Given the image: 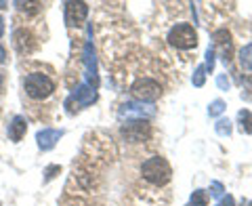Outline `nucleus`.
<instances>
[{
  "label": "nucleus",
  "mask_w": 252,
  "mask_h": 206,
  "mask_svg": "<svg viewBox=\"0 0 252 206\" xmlns=\"http://www.w3.org/2000/svg\"><path fill=\"white\" fill-rule=\"evenodd\" d=\"M223 192H225L223 183H220V181H212V183H210V196L212 198H220V196H223Z\"/></svg>",
  "instance_id": "obj_20"
},
{
  "label": "nucleus",
  "mask_w": 252,
  "mask_h": 206,
  "mask_svg": "<svg viewBox=\"0 0 252 206\" xmlns=\"http://www.w3.org/2000/svg\"><path fill=\"white\" fill-rule=\"evenodd\" d=\"M84 63H86V69H89V80L97 86L99 84V78H97V63H94V51H93V44L86 42L84 46Z\"/></svg>",
  "instance_id": "obj_12"
},
{
  "label": "nucleus",
  "mask_w": 252,
  "mask_h": 206,
  "mask_svg": "<svg viewBox=\"0 0 252 206\" xmlns=\"http://www.w3.org/2000/svg\"><path fill=\"white\" fill-rule=\"evenodd\" d=\"M238 122H240L242 133L252 135V114L248 112V109H240L238 112Z\"/></svg>",
  "instance_id": "obj_15"
},
{
  "label": "nucleus",
  "mask_w": 252,
  "mask_h": 206,
  "mask_svg": "<svg viewBox=\"0 0 252 206\" xmlns=\"http://www.w3.org/2000/svg\"><path fill=\"white\" fill-rule=\"evenodd\" d=\"M132 95H135L137 99H141V103H154L156 99H160L162 95V86L158 84L156 80H152V78H139V80H135V84H132Z\"/></svg>",
  "instance_id": "obj_4"
},
{
  "label": "nucleus",
  "mask_w": 252,
  "mask_h": 206,
  "mask_svg": "<svg viewBox=\"0 0 252 206\" xmlns=\"http://www.w3.org/2000/svg\"><path fill=\"white\" fill-rule=\"evenodd\" d=\"M19 6V11H32V13H36V11H40V2H15Z\"/></svg>",
  "instance_id": "obj_21"
},
{
  "label": "nucleus",
  "mask_w": 252,
  "mask_h": 206,
  "mask_svg": "<svg viewBox=\"0 0 252 206\" xmlns=\"http://www.w3.org/2000/svg\"><path fill=\"white\" fill-rule=\"evenodd\" d=\"M63 137V131H57V129H42L38 131L36 135V141H38V147L42 149V152H49L57 145V141Z\"/></svg>",
  "instance_id": "obj_9"
},
{
  "label": "nucleus",
  "mask_w": 252,
  "mask_h": 206,
  "mask_svg": "<svg viewBox=\"0 0 252 206\" xmlns=\"http://www.w3.org/2000/svg\"><path fill=\"white\" fill-rule=\"evenodd\" d=\"M26 131H28V122H26V118L23 116H15L13 120H11V124H9V139L11 141H21L23 139V135H26Z\"/></svg>",
  "instance_id": "obj_11"
},
{
  "label": "nucleus",
  "mask_w": 252,
  "mask_h": 206,
  "mask_svg": "<svg viewBox=\"0 0 252 206\" xmlns=\"http://www.w3.org/2000/svg\"><path fill=\"white\" fill-rule=\"evenodd\" d=\"M187 206H208V194L204 189H195Z\"/></svg>",
  "instance_id": "obj_16"
},
{
  "label": "nucleus",
  "mask_w": 252,
  "mask_h": 206,
  "mask_svg": "<svg viewBox=\"0 0 252 206\" xmlns=\"http://www.w3.org/2000/svg\"><path fill=\"white\" fill-rule=\"evenodd\" d=\"M59 171H61L59 166H49V169H46V181H51L55 177V172H59Z\"/></svg>",
  "instance_id": "obj_25"
},
{
  "label": "nucleus",
  "mask_w": 252,
  "mask_h": 206,
  "mask_svg": "<svg viewBox=\"0 0 252 206\" xmlns=\"http://www.w3.org/2000/svg\"><path fill=\"white\" fill-rule=\"evenodd\" d=\"M212 38H215V42L219 44V46H223L225 49V53H223V61L225 63H229L231 61V34L227 30H217L215 34H212Z\"/></svg>",
  "instance_id": "obj_13"
},
{
  "label": "nucleus",
  "mask_w": 252,
  "mask_h": 206,
  "mask_svg": "<svg viewBox=\"0 0 252 206\" xmlns=\"http://www.w3.org/2000/svg\"><path fill=\"white\" fill-rule=\"evenodd\" d=\"M217 84H219L223 91H229V80H227L225 76H219V78H217Z\"/></svg>",
  "instance_id": "obj_24"
},
{
  "label": "nucleus",
  "mask_w": 252,
  "mask_h": 206,
  "mask_svg": "<svg viewBox=\"0 0 252 206\" xmlns=\"http://www.w3.org/2000/svg\"><path fill=\"white\" fill-rule=\"evenodd\" d=\"M225 112V101H220V99H217V101H212L210 105H208V114L215 118V116H220Z\"/></svg>",
  "instance_id": "obj_18"
},
{
  "label": "nucleus",
  "mask_w": 252,
  "mask_h": 206,
  "mask_svg": "<svg viewBox=\"0 0 252 206\" xmlns=\"http://www.w3.org/2000/svg\"><path fill=\"white\" fill-rule=\"evenodd\" d=\"M141 175L154 185H166L172 177V171H170V164L164 160L162 156H154V158H149V160L143 162V166H141Z\"/></svg>",
  "instance_id": "obj_1"
},
{
  "label": "nucleus",
  "mask_w": 252,
  "mask_h": 206,
  "mask_svg": "<svg viewBox=\"0 0 252 206\" xmlns=\"http://www.w3.org/2000/svg\"><path fill=\"white\" fill-rule=\"evenodd\" d=\"M240 63H242V69L246 74L252 76V42L246 44L244 49L240 51Z\"/></svg>",
  "instance_id": "obj_14"
},
{
  "label": "nucleus",
  "mask_w": 252,
  "mask_h": 206,
  "mask_svg": "<svg viewBox=\"0 0 252 206\" xmlns=\"http://www.w3.org/2000/svg\"><path fill=\"white\" fill-rule=\"evenodd\" d=\"M89 15V4L86 2H65V23L67 26H80Z\"/></svg>",
  "instance_id": "obj_8"
},
{
  "label": "nucleus",
  "mask_w": 252,
  "mask_h": 206,
  "mask_svg": "<svg viewBox=\"0 0 252 206\" xmlns=\"http://www.w3.org/2000/svg\"><path fill=\"white\" fill-rule=\"evenodd\" d=\"M217 206H235L233 196H225V198H220V202H219Z\"/></svg>",
  "instance_id": "obj_23"
},
{
  "label": "nucleus",
  "mask_w": 252,
  "mask_h": 206,
  "mask_svg": "<svg viewBox=\"0 0 252 206\" xmlns=\"http://www.w3.org/2000/svg\"><path fill=\"white\" fill-rule=\"evenodd\" d=\"M156 114V109L152 105H145V103H137V101H128L124 103V105L118 109V116L120 118H137V120H147V118H152Z\"/></svg>",
  "instance_id": "obj_6"
},
{
  "label": "nucleus",
  "mask_w": 252,
  "mask_h": 206,
  "mask_svg": "<svg viewBox=\"0 0 252 206\" xmlns=\"http://www.w3.org/2000/svg\"><path fill=\"white\" fill-rule=\"evenodd\" d=\"M23 89H26L28 97L40 101V99H46V97H51V95H53L55 82L46 74L34 72V74H28L26 76V80H23Z\"/></svg>",
  "instance_id": "obj_2"
},
{
  "label": "nucleus",
  "mask_w": 252,
  "mask_h": 206,
  "mask_svg": "<svg viewBox=\"0 0 252 206\" xmlns=\"http://www.w3.org/2000/svg\"><path fill=\"white\" fill-rule=\"evenodd\" d=\"M4 59H6V49H4L2 44H0V63H2Z\"/></svg>",
  "instance_id": "obj_26"
},
{
  "label": "nucleus",
  "mask_w": 252,
  "mask_h": 206,
  "mask_svg": "<svg viewBox=\"0 0 252 206\" xmlns=\"http://www.w3.org/2000/svg\"><path fill=\"white\" fill-rule=\"evenodd\" d=\"M193 86H204V80H206V68L204 66H198L195 68V74H193Z\"/></svg>",
  "instance_id": "obj_19"
},
{
  "label": "nucleus",
  "mask_w": 252,
  "mask_h": 206,
  "mask_svg": "<svg viewBox=\"0 0 252 206\" xmlns=\"http://www.w3.org/2000/svg\"><path fill=\"white\" fill-rule=\"evenodd\" d=\"M149 133H152V129H149L147 120H130L122 126V137L130 143H139V141L147 139Z\"/></svg>",
  "instance_id": "obj_5"
},
{
  "label": "nucleus",
  "mask_w": 252,
  "mask_h": 206,
  "mask_svg": "<svg viewBox=\"0 0 252 206\" xmlns=\"http://www.w3.org/2000/svg\"><path fill=\"white\" fill-rule=\"evenodd\" d=\"M4 34V19H2V15H0V36Z\"/></svg>",
  "instance_id": "obj_27"
},
{
  "label": "nucleus",
  "mask_w": 252,
  "mask_h": 206,
  "mask_svg": "<svg viewBox=\"0 0 252 206\" xmlns=\"http://www.w3.org/2000/svg\"><path fill=\"white\" fill-rule=\"evenodd\" d=\"M72 99H76V103L80 107H86V105H91V103L97 101V93H94V89L91 84H78Z\"/></svg>",
  "instance_id": "obj_10"
},
{
  "label": "nucleus",
  "mask_w": 252,
  "mask_h": 206,
  "mask_svg": "<svg viewBox=\"0 0 252 206\" xmlns=\"http://www.w3.org/2000/svg\"><path fill=\"white\" fill-rule=\"evenodd\" d=\"M2 80H4V76H2V72H0V84H2Z\"/></svg>",
  "instance_id": "obj_28"
},
{
  "label": "nucleus",
  "mask_w": 252,
  "mask_h": 206,
  "mask_svg": "<svg viewBox=\"0 0 252 206\" xmlns=\"http://www.w3.org/2000/svg\"><path fill=\"white\" fill-rule=\"evenodd\" d=\"M13 46L17 49V53L21 55H30L32 51L36 49V38L30 30L26 28H17L13 32Z\"/></svg>",
  "instance_id": "obj_7"
},
{
  "label": "nucleus",
  "mask_w": 252,
  "mask_h": 206,
  "mask_svg": "<svg viewBox=\"0 0 252 206\" xmlns=\"http://www.w3.org/2000/svg\"><path fill=\"white\" fill-rule=\"evenodd\" d=\"M215 131L220 135V137H229L231 135V122L227 118H220V120L215 124Z\"/></svg>",
  "instance_id": "obj_17"
},
{
  "label": "nucleus",
  "mask_w": 252,
  "mask_h": 206,
  "mask_svg": "<svg viewBox=\"0 0 252 206\" xmlns=\"http://www.w3.org/2000/svg\"><path fill=\"white\" fill-rule=\"evenodd\" d=\"M168 42L172 46H177V49H195V44H198V34H195V30L191 26H187V23H177L175 28H170L168 32Z\"/></svg>",
  "instance_id": "obj_3"
},
{
  "label": "nucleus",
  "mask_w": 252,
  "mask_h": 206,
  "mask_svg": "<svg viewBox=\"0 0 252 206\" xmlns=\"http://www.w3.org/2000/svg\"><path fill=\"white\" fill-rule=\"evenodd\" d=\"M204 68H206V72H210V74H212V69H215V49H212V46L206 51V66Z\"/></svg>",
  "instance_id": "obj_22"
}]
</instances>
